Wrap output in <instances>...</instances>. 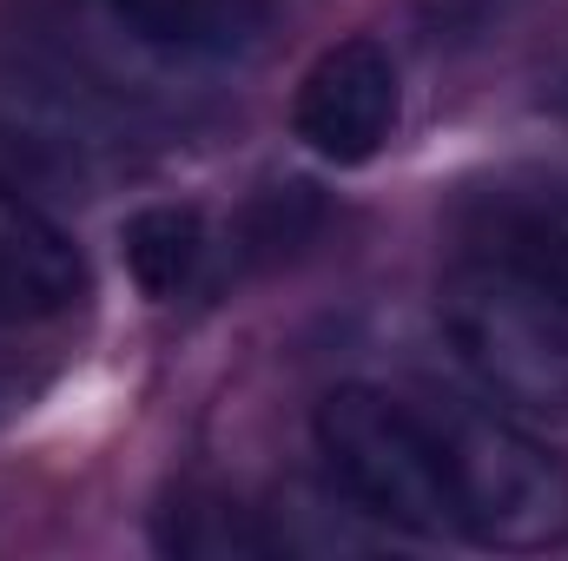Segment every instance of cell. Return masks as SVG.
Returning <instances> with one entry per match:
<instances>
[{
  "label": "cell",
  "instance_id": "5",
  "mask_svg": "<svg viewBox=\"0 0 568 561\" xmlns=\"http://www.w3.org/2000/svg\"><path fill=\"white\" fill-rule=\"evenodd\" d=\"M397 60L377 40H337L331 53H317V67L297 86L291 126L331 165H364L377 159L384 140L397 133Z\"/></svg>",
  "mask_w": 568,
  "mask_h": 561
},
{
  "label": "cell",
  "instance_id": "11",
  "mask_svg": "<svg viewBox=\"0 0 568 561\" xmlns=\"http://www.w3.org/2000/svg\"><path fill=\"white\" fill-rule=\"evenodd\" d=\"M20 404H27V377H20V364L0 357V417H13Z\"/></svg>",
  "mask_w": 568,
  "mask_h": 561
},
{
  "label": "cell",
  "instance_id": "8",
  "mask_svg": "<svg viewBox=\"0 0 568 561\" xmlns=\"http://www.w3.org/2000/svg\"><path fill=\"white\" fill-rule=\"evenodd\" d=\"M159 549L172 555H205V561H245V555H278L265 509H245L219 489H179L159 509Z\"/></svg>",
  "mask_w": 568,
  "mask_h": 561
},
{
  "label": "cell",
  "instance_id": "4",
  "mask_svg": "<svg viewBox=\"0 0 568 561\" xmlns=\"http://www.w3.org/2000/svg\"><path fill=\"white\" fill-rule=\"evenodd\" d=\"M436 317L469 377L523 410H568V297L496 252H469L443 290Z\"/></svg>",
  "mask_w": 568,
  "mask_h": 561
},
{
  "label": "cell",
  "instance_id": "10",
  "mask_svg": "<svg viewBox=\"0 0 568 561\" xmlns=\"http://www.w3.org/2000/svg\"><path fill=\"white\" fill-rule=\"evenodd\" d=\"M483 252L523 265L529 278H542L549 290L568 297V192H536V198L496 205Z\"/></svg>",
  "mask_w": 568,
  "mask_h": 561
},
{
  "label": "cell",
  "instance_id": "9",
  "mask_svg": "<svg viewBox=\"0 0 568 561\" xmlns=\"http://www.w3.org/2000/svg\"><path fill=\"white\" fill-rule=\"evenodd\" d=\"M205 265V225L185 205H145L126 225V272L145 297H179Z\"/></svg>",
  "mask_w": 568,
  "mask_h": 561
},
{
  "label": "cell",
  "instance_id": "1",
  "mask_svg": "<svg viewBox=\"0 0 568 561\" xmlns=\"http://www.w3.org/2000/svg\"><path fill=\"white\" fill-rule=\"evenodd\" d=\"M145 106L53 27H0V165L93 185L140 159Z\"/></svg>",
  "mask_w": 568,
  "mask_h": 561
},
{
  "label": "cell",
  "instance_id": "7",
  "mask_svg": "<svg viewBox=\"0 0 568 561\" xmlns=\"http://www.w3.org/2000/svg\"><path fill=\"white\" fill-rule=\"evenodd\" d=\"M106 7L165 67L252 60L278 20V0H106Z\"/></svg>",
  "mask_w": 568,
  "mask_h": 561
},
{
  "label": "cell",
  "instance_id": "6",
  "mask_svg": "<svg viewBox=\"0 0 568 561\" xmlns=\"http://www.w3.org/2000/svg\"><path fill=\"white\" fill-rule=\"evenodd\" d=\"M87 297V258L80 245L0 178V324H53Z\"/></svg>",
  "mask_w": 568,
  "mask_h": 561
},
{
  "label": "cell",
  "instance_id": "3",
  "mask_svg": "<svg viewBox=\"0 0 568 561\" xmlns=\"http://www.w3.org/2000/svg\"><path fill=\"white\" fill-rule=\"evenodd\" d=\"M311 436H317L324 482L357 516H371L384 536H417V542L456 536L424 397H397L377 384H337L317 404Z\"/></svg>",
  "mask_w": 568,
  "mask_h": 561
},
{
  "label": "cell",
  "instance_id": "2",
  "mask_svg": "<svg viewBox=\"0 0 568 561\" xmlns=\"http://www.w3.org/2000/svg\"><path fill=\"white\" fill-rule=\"evenodd\" d=\"M436 429L449 522L476 549L496 555H549L568 542V462L516 417L469 404V397H424Z\"/></svg>",
  "mask_w": 568,
  "mask_h": 561
}]
</instances>
